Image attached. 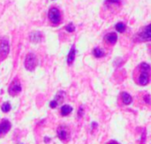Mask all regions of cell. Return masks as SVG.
<instances>
[{
    "label": "cell",
    "mask_w": 151,
    "mask_h": 144,
    "mask_svg": "<svg viewBox=\"0 0 151 144\" xmlns=\"http://www.w3.org/2000/svg\"><path fill=\"white\" fill-rule=\"evenodd\" d=\"M150 66L147 63H142L139 66V75L136 82L141 86H146L150 82Z\"/></svg>",
    "instance_id": "6da1fadb"
},
{
    "label": "cell",
    "mask_w": 151,
    "mask_h": 144,
    "mask_svg": "<svg viewBox=\"0 0 151 144\" xmlns=\"http://www.w3.org/2000/svg\"><path fill=\"white\" fill-rule=\"evenodd\" d=\"M37 66V58L34 53H28L25 59V67L28 71H34Z\"/></svg>",
    "instance_id": "7a4b0ae2"
},
{
    "label": "cell",
    "mask_w": 151,
    "mask_h": 144,
    "mask_svg": "<svg viewBox=\"0 0 151 144\" xmlns=\"http://www.w3.org/2000/svg\"><path fill=\"white\" fill-rule=\"evenodd\" d=\"M21 84L19 79H14L12 83L9 86L8 89V93L12 96H16L17 95H19L21 92Z\"/></svg>",
    "instance_id": "3957f363"
},
{
    "label": "cell",
    "mask_w": 151,
    "mask_h": 144,
    "mask_svg": "<svg viewBox=\"0 0 151 144\" xmlns=\"http://www.w3.org/2000/svg\"><path fill=\"white\" fill-rule=\"evenodd\" d=\"M10 51V45L8 40L3 38L0 40V61L5 59Z\"/></svg>",
    "instance_id": "277c9868"
},
{
    "label": "cell",
    "mask_w": 151,
    "mask_h": 144,
    "mask_svg": "<svg viewBox=\"0 0 151 144\" xmlns=\"http://www.w3.org/2000/svg\"><path fill=\"white\" fill-rule=\"evenodd\" d=\"M48 16H49V19L54 23V24H58L60 22L61 20V14H60V12L58 8L56 7H52L50 9L49 11V13H48Z\"/></svg>",
    "instance_id": "5b68a950"
},
{
    "label": "cell",
    "mask_w": 151,
    "mask_h": 144,
    "mask_svg": "<svg viewBox=\"0 0 151 144\" xmlns=\"http://www.w3.org/2000/svg\"><path fill=\"white\" fill-rule=\"evenodd\" d=\"M57 135H58V137L59 138V140L64 143H66L70 140V133H69L68 129L64 126H60L58 128Z\"/></svg>",
    "instance_id": "8992f818"
},
{
    "label": "cell",
    "mask_w": 151,
    "mask_h": 144,
    "mask_svg": "<svg viewBox=\"0 0 151 144\" xmlns=\"http://www.w3.org/2000/svg\"><path fill=\"white\" fill-rule=\"evenodd\" d=\"M12 127V125H11V122L6 120V119H4L0 121V138L4 135H5L11 129Z\"/></svg>",
    "instance_id": "52a82bcc"
},
{
    "label": "cell",
    "mask_w": 151,
    "mask_h": 144,
    "mask_svg": "<svg viewBox=\"0 0 151 144\" xmlns=\"http://www.w3.org/2000/svg\"><path fill=\"white\" fill-rule=\"evenodd\" d=\"M117 40H118V35L115 33H110V34L106 35L105 37H104V41L107 43L111 44V45L112 44H115L116 42H117Z\"/></svg>",
    "instance_id": "ba28073f"
},
{
    "label": "cell",
    "mask_w": 151,
    "mask_h": 144,
    "mask_svg": "<svg viewBox=\"0 0 151 144\" xmlns=\"http://www.w3.org/2000/svg\"><path fill=\"white\" fill-rule=\"evenodd\" d=\"M141 37L144 41H150V25H148L142 33H141Z\"/></svg>",
    "instance_id": "9c48e42d"
},
{
    "label": "cell",
    "mask_w": 151,
    "mask_h": 144,
    "mask_svg": "<svg viewBox=\"0 0 151 144\" xmlns=\"http://www.w3.org/2000/svg\"><path fill=\"white\" fill-rule=\"evenodd\" d=\"M72 112H73V107L69 104H65L60 109V112L62 116H68Z\"/></svg>",
    "instance_id": "30bf717a"
},
{
    "label": "cell",
    "mask_w": 151,
    "mask_h": 144,
    "mask_svg": "<svg viewBox=\"0 0 151 144\" xmlns=\"http://www.w3.org/2000/svg\"><path fill=\"white\" fill-rule=\"evenodd\" d=\"M121 97H122V101L125 104L128 105L133 102V97L130 94L127 93V92H123L121 93Z\"/></svg>",
    "instance_id": "8fae6325"
},
{
    "label": "cell",
    "mask_w": 151,
    "mask_h": 144,
    "mask_svg": "<svg viewBox=\"0 0 151 144\" xmlns=\"http://www.w3.org/2000/svg\"><path fill=\"white\" fill-rule=\"evenodd\" d=\"M29 38H30V41L32 42H35V43L39 42L41 41V39H42V35H41L40 32H33V33L30 34Z\"/></svg>",
    "instance_id": "7c38bea8"
},
{
    "label": "cell",
    "mask_w": 151,
    "mask_h": 144,
    "mask_svg": "<svg viewBox=\"0 0 151 144\" xmlns=\"http://www.w3.org/2000/svg\"><path fill=\"white\" fill-rule=\"evenodd\" d=\"M75 47L73 46L69 54H68V57H67V63L68 65H72L74 61V58H75Z\"/></svg>",
    "instance_id": "4fadbf2b"
},
{
    "label": "cell",
    "mask_w": 151,
    "mask_h": 144,
    "mask_svg": "<svg viewBox=\"0 0 151 144\" xmlns=\"http://www.w3.org/2000/svg\"><path fill=\"white\" fill-rule=\"evenodd\" d=\"M65 94L64 91H59V92L57 94V96H56L54 101L57 103L58 105V104H61V103L63 102V100H64V98H65Z\"/></svg>",
    "instance_id": "5bb4252c"
},
{
    "label": "cell",
    "mask_w": 151,
    "mask_h": 144,
    "mask_svg": "<svg viewBox=\"0 0 151 144\" xmlns=\"http://www.w3.org/2000/svg\"><path fill=\"white\" fill-rule=\"evenodd\" d=\"M93 54H94V56H95L96 58H102V57H104V51L102 49H100V48L96 47V48H95V49H94V50H93Z\"/></svg>",
    "instance_id": "9a60e30c"
},
{
    "label": "cell",
    "mask_w": 151,
    "mask_h": 144,
    "mask_svg": "<svg viewBox=\"0 0 151 144\" xmlns=\"http://www.w3.org/2000/svg\"><path fill=\"white\" fill-rule=\"evenodd\" d=\"M11 104H10V103L9 102H4L2 105H1V110H2V112H10V110H11Z\"/></svg>",
    "instance_id": "2e32d148"
},
{
    "label": "cell",
    "mask_w": 151,
    "mask_h": 144,
    "mask_svg": "<svg viewBox=\"0 0 151 144\" xmlns=\"http://www.w3.org/2000/svg\"><path fill=\"white\" fill-rule=\"evenodd\" d=\"M116 30L118 31V32H119V33H124L125 31H126V25L124 24V23H122V22H119V23H118L117 25H116Z\"/></svg>",
    "instance_id": "e0dca14e"
},
{
    "label": "cell",
    "mask_w": 151,
    "mask_h": 144,
    "mask_svg": "<svg viewBox=\"0 0 151 144\" xmlns=\"http://www.w3.org/2000/svg\"><path fill=\"white\" fill-rule=\"evenodd\" d=\"M65 29H66V31H68V32H73V31L75 30V27H74V26H73V23H70V24H68V25L65 27Z\"/></svg>",
    "instance_id": "ac0fdd59"
},
{
    "label": "cell",
    "mask_w": 151,
    "mask_h": 144,
    "mask_svg": "<svg viewBox=\"0 0 151 144\" xmlns=\"http://www.w3.org/2000/svg\"><path fill=\"white\" fill-rule=\"evenodd\" d=\"M83 115H84V109L82 107H80L79 111H78V117L81 118V117H83Z\"/></svg>",
    "instance_id": "d6986e66"
},
{
    "label": "cell",
    "mask_w": 151,
    "mask_h": 144,
    "mask_svg": "<svg viewBox=\"0 0 151 144\" xmlns=\"http://www.w3.org/2000/svg\"><path fill=\"white\" fill-rule=\"evenodd\" d=\"M144 101L146 102L147 104H150V95H146L144 96Z\"/></svg>",
    "instance_id": "ffe728a7"
},
{
    "label": "cell",
    "mask_w": 151,
    "mask_h": 144,
    "mask_svg": "<svg viewBox=\"0 0 151 144\" xmlns=\"http://www.w3.org/2000/svg\"><path fill=\"white\" fill-rule=\"evenodd\" d=\"M58 106V104H57V103L53 100V101H51L50 103V108H52V109H55L56 107Z\"/></svg>",
    "instance_id": "44dd1931"
},
{
    "label": "cell",
    "mask_w": 151,
    "mask_h": 144,
    "mask_svg": "<svg viewBox=\"0 0 151 144\" xmlns=\"http://www.w3.org/2000/svg\"><path fill=\"white\" fill-rule=\"evenodd\" d=\"M50 139L49 137H45V138H44V143H50Z\"/></svg>",
    "instance_id": "7402d4cb"
},
{
    "label": "cell",
    "mask_w": 151,
    "mask_h": 144,
    "mask_svg": "<svg viewBox=\"0 0 151 144\" xmlns=\"http://www.w3.org/2000/svg\"><path fill=\"white\" fill-rule=\"evenodd\" d=\"M108 144H118L117 143H115V142H111V143H109Z\"/></svg>",
    "instance_id": "603a6c76"
}]
</instances>
